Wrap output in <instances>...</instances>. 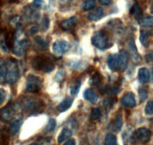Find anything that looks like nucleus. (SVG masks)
<instances>
[{
    "label": "nucleus",
    "instance_id": "11",
    "mask_svg": "<svg viewBox=\"0 0 153 145\" xmlns=\"http://www.w3.org/2000/svg\"><path fill=\"white\" fill-rule=\"evenodd\" d=\"M77 22V17H76V16H72V17H70L68 19H66L64 20H63L61 22V27L63 29L65 30V31H70V30H72L73 28H74V27L76 26Z\"/></svg>",
    "mask_w": 153,
    "mask_h": 145
},
{
    "label": "nucleus",
    "instance_id": "19",
    "mask_svg": "<svg viewBox=\"0 0 153 145\" xmlns=\"http://www.w3.org/2000/svg\"><path fill=\"white\" fill-rule=\"evenodd\" d=\"M151 37V31H146V30H142L140 31V43L144 46L145 47L149 46V38Z\"/></svg>",
    "mask_w": 153,
    "mask_h": 145
},
{
    "label": "nucleus",
    "instance_id": "27",
    "mask_svg": "<svg viewBox=\"0 0 153 145\" xmlns=\"http://www.w3.org/2000/svg\"><path fill=\"white\" fill-rule=\"evenodd\" d=\"M69 65V66H71L73 68H76V69H83V68H85L86 66V63H85L82 61H72Z\"/></svg>",
    "mask_w": 153,
    "mask_h": 145
},
{
    "label": "nucleus",
    "instance_id": "12",
    "mask_svg": "<svg viewBox=\"0 0 153 145\" xmlns=\"http://www.w3.org/2000/svg\"><path fill=\"white\" fill-rule=\"evenodd\" d=\"M138 80L142 84H146L149 83L150 80V71L147 68L143 67L139 69Z\"/></svg>",
    "mask_w": 153,
    "mask_h": 145
},
{
    "label": "nucleus",
    "instance_id": "17",
    "mask_svg": "<svg viewBox=\"0 0 153 145\" xmlns=\"http://www.w3.org/2000/svg\"><path fill=\"white\" fill-rule=\"evenodd\" d=\"M73 100L70 98H66L61 101V104L58 105V111L61 112V113H63V112L67 111V110L71 107L72 104H73Z\"/></svg>",
    "mask_w": 153,
    "mask_h": 145
},
{
    "label": "nucleus",
    "instance_id": "18",
    "mask_svg": "<svg viewBox=\"0 0 153 145\" xmlns=\"http://www.w3.org/2000/svg\"><path fill=\"white\" fill-rule=\"evenodd\" d=\"M72 136V131L68 128H64L61 130V133H60L59 136L58 138V142L59 144H61L64 141L68 140L70 137Z\"/></svg>",
    "mask_w": 153,
    "mask_h": 145
},
{
    "label": "nucleus",
    "instance_id": "13",
    "mask_svg": "<svg viewBox=\"0 0 153 145\" xmlns=\"http://www.w3.org/2000/svg\"><path fill=\"white\" fill-rule=\"evenodd\" d=\"M22 121L21 119H15L10 124V127H9V134L11 136L16 135L18 132H19L20 127L22 125Z\"/></svg>",
    "mask_w": 153,
    "mask_h": 145
},
{
    "label": "nucleus",
    "instance_id": "44",
    "mask_svg": "<svg viewBox=\"0 0 153 145\" xmlns=\"http://www.w3.org/2000/svg\"><path fill=\"white\" fill-rule=\"evenodd\" d=\"M58 2L60 3V4H67V3L70 2V1H71L72 0H58Z\"/></svg>",
    "mask_w": 153,
    "mask_h": 145
},
{
    "label": "nucleus",
    "instance_id": "5",
    "mask_svg": "<svg viewBox=\"0 0 153 145\" xmlns=\"http://www.w3.org/2000/svg\"><path fill=\"white\" fill-rule=\"evenodd\" d=\"M30 46V43L27 38H17L15 40L13 47V53L18 57L25 54Z\"/></svg>",
    "mask_w": 153,
    "mask_h": 145
},
{
    "label": "nucleus",
    "instance_id": "41",
    "mask_svg": "<svg viewBox=\"0 0 153 145\" xmlns=\"http://www.w3.org/2000/svg\"><path fill=\"white\" fill-rule=\"evenodd\" d=\"M98 1L100 4H102V5L107 6L111 4L113 0H98Z\"/></svg>",
    "mask_w": 153,
    "mask_h": 145
},
{
    "label": "nucleus",
    "instance_id": "39",
    "mask_svg": "<svg viewBox=\"0 0 153 145\" xmlns=\"http://www.w3.org/2000/svg\"><path fill=\"white\" fill-rule=\"evenodd\" d=\"M51 141L49 138H40V141H39L38 145H50Z\"/></svg>",
    "mask_w": 153,
    "mask_h": 145
},
{
    "label": "nucleus",
    "instance_id": "37",
    "mask_svg": "<svg viewBox=\"0 0 153 145\" xmlns=\"http://www.w3.org/2000/svg\"><path fill=\"white\" fill-rule=\"evenodd\" d=\"M139 97H140V102H143L148 98V92L144 89H139Z\"/></svg>",
    "mask_w": 153,
    "mask_h": 145
},
{
    "label": "nucleus",
    "instance_id": "20",
    "mask_svg": "<svg viewBox=\"0 0 153 145\" xmlns=\"http://www.w3.org/2000/svg\"><path fill=\"white\" fill-rule=\"evenodd\" d=\"M34 41H35L36 44L39 47H40L41 50H45L49 46V42L46 40V38H44L42 36H37V37H34Z\"/></svg>",
    "mask_w": 153,
    "mask_h": 145
},
{
    "label": "nucleus",
    "instance_id": "40",
    "mask_svg": "<svg viewBox=\"0 0 153 145\" xmlns=\"http://www.w3.org/2000/svg\"><path fill=\"white\" fill-rule=\"evenodd\" d=\"M43 4V0H33V5L34 7L40 8Z\"/></svg>",
    "mask_w": 153,
    "mask_h": 145
},
{
    "label": "nucleus",
    "instance_id": "14",
    "mask_svg": "<svg viewBox=\"0 0 153 145\" xmlns=\"http://www.w3.org/2000/svg\"><path fill=\"white\" fill-rule=\"evenodd\" d=\"M103 13H104V10H103L102 7H97L94 11L91 12L88 14V18L91 21L93 22H96V21H98L102 17Z\"/></svg>",
    "mask_w": 153,
    "mask_h": 145
},
{
    "label": "nucleus",
    "instance_id": "36",
    "mask_svg": "<svg viewBox=\"0 0 153 145\" xmlns=\"http://www.w3.org/2000/svg\"><path fill=\"white\" fill-rule=\"evenodd\" d=\"M145 113H146V115H149V116L153 114V102L152 101H149L146 105Z\"/></svg>",
    "mask_w": 153,
    "mask_h": 145
},
{
    "label": "nucleus",
    "instance_id": "29",
    "mask_svg": "<svg viewBox=\"0 0 153 145\" xmlns=\"http://www.w3.org/2000/svg\"><path fill=\"white\" fill-rule=\"evenodd\" d=\"M140 25L146 28H149V27H152L153 25V19L152 16H147V17L144 18L140 22Z\"/></svg>",
    "mask_w": 153,
    "mask_h": 145
},
{
    "label": "nucleus",
    "instance_id": "26",
    "mask_svg": "<svg viewBox=\"0 0 153 145\" xmlns=\"http://www.w3.org/2000/svg\"><path fill=\"white\" fill-rule=\"evenodd\" d=\"M131 13L134 15V17H135L136 19H139V18H140V15H141V10H140V6H139L138 3L136 2L135 4L133 5L132 8H131Z\"/></svg>",
    "mask_w": 153,
    "mask_h": 145
},
{
    "label": "nucleus",
    "instance_id": "25",
    "mask_svg": "<svg viewBox=\"0 0 153 145\" xmlns=\"http://www.w3.org/2000/svg\"><path fill=\"white\" fill-rule=\"evenodd\" d=\"M13 110H12L11 108H10V107H7L6 108L3 109V110H1V116H2L3 119L8 120V119H10L12 118V116H13Z\"/></svg>",
    "mask_w": 153,
    "mask_h": 145
},
{
    "label": "nucleus",
    "instance_id": "7",
    "mask_svg": "<svg viewBox=\"0 0 153 145\" xmlns=\"http://www.w3.org/2000/svg\"><path fill=\"white\" fill-rule=\"evenodd\" d=\"M135 136L139 142L142 144H146L150 141L152 132L147 128L141 127L137 130L135 132Z\"/></svg>",
    "mask_w": 153,
    "mask_h": 145
},
{
    "label": "nucleus",
    "instance_id": "38",
    "mask_svg": "<svg viewBox=\"0 0 153 145\" xmlns=\"http://www.w3.org/2000/svg\"><path fill=\"white\" fill-rule=\"evenodd\" d=\"M7 97V93H6L5 90L3 89H0V106L4 102Z\"/></svg>",
    "mask_w": 153,
    "mask_h": 145
},
{
    "label": "nucleus",
    "instance_id": "23",
    "mask_svg": "<svg viewBox=\"0 0 153 145\" xmlns=\"http://www.w3.org/2000/svg\"><path fill=\"white\" fill-rule=\"evenodd\" d=\"M39 101L37 100L35 101L34 100H31V101H25V107L26 108V110H37V108L39 107Z\"/></svg>",
    "mask_w": 153,
    "mask_h": 145
},
{
    "label": "nucleus",
    "instance_id": "6",
    "mask_svg": "<svg viewBox=\"0 0 153 145\" xmlns=\"http://www.w3.org/2000/svg\"><path fill=\"white\" fill-rule=\"evenodd\" d=\"M70 49V45L68 42L64 40H58L53 43L52 51L55 54L58 56L64 54Z\"/></svg>",
    "mask_w": 153,
    "mask_h": 145
},
{
    "label": "nucleus",
    "instance_id": "34",
    "mask_svg": "<svg viewBox=\"0 0 153 145\" xmlns=\"http://www.w3.org/2000/svg\"><path fill=\"white\" fill-rule=\"evenodd\" d=\"M101 116V110L100 108H94L91 111V117L94 120H97Z\"/></svg>",
    "mask_w": 153,
    "mask_h": 145
},
{
    "label": "nucleus",
    "instance_id": "22",
    "mask_svg": "<svg viewBox=\"0 0 153 145\" xmlns=\"http://www.w3.org/2000/svg\"><path fill=\"white\" fill-rule=\"evenodd\" d=\"M81 87V81L80 80H75L73 83H72L71 86H70V94H71L73 96H76L77 95V94L79 93V89Z\"/></svg>",
    "mask_w": 153,
    "mask_h": 145
},
{
    "label": "nucleus",
    "instance_id": "43",
    "mask_svg": "<svg viewBox=\"0 0 153 145\" xmlns=\"http://www.w3.org/2000/svg\"><path fill=\"white\" fill-rule=\"evenodd\" d=\"M64 145H76V141L74 139H70L67 141Z\"/></svg>",
    "mask_w": 153,
    "mask_h": 145
},
{
    "label": "nucleus",
    "instance_id": "33",
    "mask_svg": "<svg viewBox=\"0 0 153 145\" xmlns=\"http://www.w3.org/2000/svg\"><path fill=\"white\" fill-rule=\"evenodd\" d=\"M102 80V77H100V74L97 73L95 75L93 76L91 79V84L92 86H97V85L100 84V83Z\"/></svg>",
    "mask_w": 153,
    "mask_h": 145
},
{
    "label": "nucleus",
    "instance_id": "1",
    "mask_svg": "<svg viewBox=\"0 0 153 145\" xmlns=\"http://www.w3.org/2000/svg\"><path fill=\"white\" fill-rule=\"evenodd\" d=\"M33 68L38 71L49 73L55 68V64L50 58L46 56H37L31 60Z\"/></svg>",
    "mask_w": 153,
    "mask_h": 145
},
{
    "label": "nucleus",
    "instance_id": "35",
    "mask_svg": "<svg viewBox=\"0 0 153 145\" xmlns=\"http://www.w3.org/2000/svg\"><path fill=\"white\" fill-rule=\"evenodd\" d=\"M0 49L5 52L8 51V46H7V42L4 37H0Z\"/></svg>",
    "mask_w": 153,
    "mask_h": 145
},
{
    "label": "nucleus",
    "instance_id": "8",
    "mask_svg": "<svg viewBox=\"0 0 153 145\" xmlns=\"http://www.w3.org/2000/svg\"><path fill=\"white\" fill-rule=\"evenodd\" d=\"M118 56V69L120 71H123L126 69L127 66L128 64V60H129V54L128 52L125 50H120L119 54H117Z\"/></svg>",
    "mask_w": 153,
    "mask_h": 145
},
{
    "label": "nucleus",
    "instance_id": "3",
    "mask_svg": "<svg viewBox=\"0 0 153 145\" xmlns=\"http://www.w3.org/2000/svg\"><path fill=\"white\" fill-rule=\"evenodd\" d=\"M43 86V81L39 77L33 74H29L27 77L26 80V89L27 92L36 93L41 90Z\"/></svg>",
    "mask_w": 153,
    "mask_h": 145
},
{
    "label": "nucleus",
    "instance_id": "31",
    "mask_svg": "<svg viewBox=\"0 0 153 145\" xmlns=\"http://www.w3.org/2000/svg\"><path fill=\"white\" fill-rule=\"evenodd\" d=\"M49 23L50 22H49V17L46 15H44L41 22V28L43 31H47L49 27Z\"/></svg>",
    "mask_w": 153,
    "mask_h": 145
},
{
    "label": "nucleus",
    "instance_id": "2",
    "mask_svg": "<svg viewBox=\"0 0 153 145\" xmlns=\"http://www.w3.org/2000/svg\"><path fill=\"white\" fill-rule=\"evenodd\" d=\"M4 63L6 67V74L4 81L9 84H13L19 78V70L16 63L12 60H7Z\"/></svg>",
    "mask_w": 153,
    "mask_h": 145
},
{
    "label": "nucleus",
    "instance_id": "45",
    "mask_svg": "<svg viewBox=\"0 0 153 145\" xmlns=\"http://www.w3.org/2000/svg\"><path fill=\"white\" fill-rule=\"evenodd\" d=\"M30 145H38V144H37V143H32V144H31Z\"/></svg>",
    "mask_w": 153,
    "mask_h": 145
},
{
    "label": "nucleus",
    "instance_id": "32",
    "mask_svg": "<svg viewBox=\"0 0 153 145\" xmlns=\"http://www.w3.org/2000/svg\"><path fill=\"white\" fill-rule=\"evenodd\" d=\"M6 74V67L4 63H0V83H3L4 81Z\"/></svg>",
    "mask_w": 153,
    "mask_h": 145
},
{
    "label": "nucleus",
    "instance_id": "28",
    "mask_svg": "<svg viewBox=\"0 0 153 145\" xmlns=\"http://www.w3.org/2000/svg\"><path fill=\"white\" fill-rule=\"evenodd\" d=\"M56 126V121H55V119H49V122H48L47 125H46V128H45V132H52L54 130V129L55 128Z\"/></svg>",
    "mask_w": 153,
    "mask_h": 145
},
{
    "label": "nucleus",
    "instance_id": "15",
    "mask_svg": "<svg viewBox=\"0 0 153 145\" xmlns=\"http://www.w3.org/2000/svg\"><path fill=\"white\" fill-rule=\"evenodd\" d=\"M108 66L111 71L118 69V56L117 54H111L108 57Z\"/></svg>",
    "mask_w": 153,
    "mask_h": 145
},
{
    "label": "nucleus",
    "instance_id": "42",
    "mask_svg": "<svg viewBox=\"0 0 153 145\" xmlns=\"http://www.w3.org/2000/svg\"><path fill=\"white\" fill-rule=\"evenodd\" d=\"M38 31L39 28H37V26H33L29 29V34H31V35H34V34H35L36 33H37Z\"/></svg>",
    "mask_w": 153,
    "mask_h": 145
},
{
    "label": "nucleus",
    "instance_id": "16",
    "mask_svg": "<svg viewBox=\"0 0 153 145\" xmlns=\"http://www.w3.org/2000/svg\"><path fill=\"white\" fill-rule=\"evenodd\" d=\"M84 98L85 100L91 103H97L98 101V95L91 89H88L84 92Z\"/></svg>",
    "mask_w": 153,
    "mask_h": 145
},
{
    "label": "nucleus",
    "instance_id": "30",
    "mask_svg": "<svg viewBox=\"0 0 153 145\" xmlns=\"http://www.w3.org/2000/svg\"><path fill=\"white\" fill-rule=\"evenodd\" d=\"M95 0H85L83 4V9L85 10H90L95 7Z\"/></svg>",
    "mask_w": 153,
    "mask_h": 145
},
{
    "label": "nucleus",
    "instance_id": "24",
    "mask_svg": "<svg viewBox=\"0 0 153 145\" xmlns=\"http://www.w3.org/2000/svg\"><path fill=\"white\" fill-rule=\"evenodd\" d=\"M123 138L125 141V145H134V138L131 132L126 131L124 135H123Z\"/></svg>",
    "mask_w": 153,
    "mask_h": 145
},
{
    "label": "nucleus",
    "instance_id": "4",
    "mask_svg": "<svg viewBox=\"0 0 153 145\" xmlns=\"http://www.w3.org/2000/svg\"><path fill=\"white\" fill-rule=\"evenodd\" d=\"M91 43L97 49L104 50L108 48L110 43L107 36L102 32H97L91 38Z\"/></svg>",
    "mask_w": 153,
    "mask_h": 145
},
{
    "label": "nucleus",
    "instance_id": "21",
    "mask_svg": "<svg viewBox=\"0 0 153 145\" xmlns=\"http://www.w3.org/2000/svg\"><path fill=\"white\" fill-rule=\"evenodd\" d=\"M104 145H117V139L114 135L108 133L104 138Z\"/></svg>",
    "mask_w": 153,
    "mask_h": 145
},
{
    "label": "nucleus",
    "instance_id": "10",
    "mask_svg": "<svg viewBox=\"0 0 153 145\" xmlns=\"http://www.w3.org/2000/svg\"><path fill=\"white\" fill-rule=\"evenodd\" d=\"M123 127V119L120 115H117L111 121L108 126V129L114 132H118L121 130Z\"/></svg>",
    "mask_w": 153,
    "mask_h": 145
},
{
    "label": "nucleus",
    "instance_id": "9",
    "mask_svg": "<svg viewBox=\"0 0 153 145\" xmlns=\"http://www.w3.org/2000/svg\"><path fill=\"white\" fill-rule=\"evenodd\" d=\"M122 104L128 108H133L136 106V99L134 93L131 92H127L122 98Z\"/></svg>",
    "mask_w": 153,
    "mask_h": 145
}]
</instances>
